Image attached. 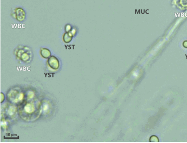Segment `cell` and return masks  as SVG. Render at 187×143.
Returning <instances> with one entry per match:
<instances>
[{
    "label": "cell",
    "instance_id": "cell-5",
    "mask_svg": "<svg viewBox=\"0 0 187 143\" xmlns=\"http://www.w3.org/2000/svg\"><path fill=\"white\" fill-rule=\"evenodd\" d=\"M40 54L42 57L46 58V59L49 58L51 56V51L48 49L45 48H41L40 50Z\"/></svg>",
    "mask_w": 187,
    "mask_h": 143
},
{
    "label": "cell",
    "instance_id": "cell-1",
    "mask_svg": "<svg viewBox=\"0 0 187 143\" xmlns=\"http://www.w3.org/2000/svg\"><path fill=\"white\" fill-rule=\"evenodd\" d=\"M47 63L49 66L53 70H57L60 68V63L59 59L54 56H52L48 58Z\"/></svg>",
    "mask_w": 187,
    "mask_h": 143
},
{
    "label": "cell",
    "instance_id": "cell-3",
    "mask_svg": "<svg viewBox=\"0 0 187 143\" xmlns=\"http://www.w3.org/2000/svg\"><path fill=\"white\" fill-rule=\"evenodd\" d=\"M15 18L17 21L22 22L26 19V13L25 10L21 8H18L15 10Z\"/></svg>",
    "mask_w": 187,
    "mask_h": 143
},
{
    "label": "cell",
    "instance_id": "cell-4",
    "mask_svg": "<svg viewBox=\"0 0 187 143\" xmlns=\"http://www.w3.org/2000/svg\"><path fill=\"white\" fill-rule=\"evenodd\" d=\"M23 111L27 115H31L35 111V106L34 103H27L24 105Z\"/></svg>",
    "mask_w": 187,
    "mask_h": 143
},
{
    "label": "cell",
    "instance_id": "cell-10",
    "mask_svg": "<svg viewBox=\"0 0 187 143\" xmlns=\"http://www.w3.org/2000/svg\"><path fill=\"white\" fill-rule=\"evenodd\" d=\"M73 27L70 24H67L65 27V30L66 33H69L71 31Z\"/></svg>",
    "mask_w": 187,
    "mask_h": 143
},
{
    "label": "cell",
    "instance_id": "cell-6",
    "mask_svg": "<svg viewBox=\"0 0 187 143\" xmlns=\"http://www.w3.org/2000/svg\"><path fill=\"white\" fill-rule=\"evenodd\" d=\"M73 37V36L70 33H66L63 34V40L64 42L69 43L72 41Z\"/></svg>",
    "mask_w": 187,
    "mask_h": 143
},
{
    "label": "cell",
    "instance_id": "cell-9",
    "mask_svg": "<svg viewBox=\"0 0 187 143\" xmlns=\"http://www.w3.org/2000/svg\"><path fill=\"white\" fill-rule=\"evenodd\" d=\"M34 96V92L32 91H29L28 93H27V101H30L31 99H33Z\"/></svg>",
    "mask_w": 187,
    "mask_h": 143
},
{
    "label": "cell",
    "instance_id": "cell-8",
    "mask_svg": "<svg viewBox=\"0 0 187 143\" xmlns=\"http://www.w3.org/2000/svg\"><path fill=\"white\" fill-rule=\"evenodd\" d=\"M16 111H17V109L16 107L14 106H10L7 110V112L8 115L12 116L15 115Z\"/></svg>",
    "mask_w": 187,
    "mask_h": 143
},
{
    "label": "cell",
    "instance_id": "cell-2",
    "mask_svg": "<svg viewBox=\"0 0 187 143\" xmlns=\"http://www.w3.org/2000/svg\"><path fill=\"white\" fill-rule=\"evenodd\" d=\"M28 51V49L27 50H24V49H21L17 51V56L23 61H28L29 60H30V57H31L29 52H27Z\"/></svg>",
    "mask_w": 187,
    "mask_h": 143
},
{
    "label": "cell",
    "instance_id": "cell-7",
    "mask_svg": "<svg viewBox=\"0 0 187 143\" xmlns=\"http://www.w3.org/2000/svg\"><path fill=\"white\" fill-rule=\"evenodd\" d=\"M50 108H51V105H50V103L46 102L42 104L41 112L43 114H48L49 112Z\"/></svg>",
    "mask_w": 187,
    "mask_h": 143
},
{
    "label": "cell",
    "instance_id": "cell-11",
    "mask_svg": "<svg viewBox=\"0 0 187 143\" xmlns=\"http://www.w3.org/2000/svg\"><path fill=\"white\" fill-rule=\"evenodd\" d=\"M76 32H77V29H76V27H73L72 30H71V31L69 33L74 37L76 34Z\"/></svg>",
    "mask_w": 187,
    "mask_h": 143
},
{
    "label": "cell",
    "instance_id": "cell-12",
    "mask_svg": "<svg viewBox=\"0 0 187 143\" xmlns=\"http://www.w3.org/2000/svg\"><path fill=\"white\" fill-rule=\"evenodd\" d=\"M1 125L2 127H4L5 128H6V126H7L6 122L5 121H2L1 122Z\"/></svg>",
    "mask_w": 187,
    "mask_h": 143
}]
</instances>
